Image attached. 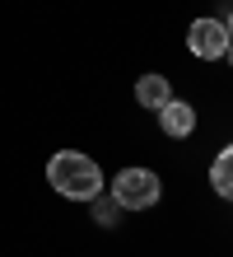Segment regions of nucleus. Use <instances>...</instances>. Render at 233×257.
Here are the masks:
<instances>
[{
	"mask_svg": "<svg viewBox=\"0 0 233 257\" xmlns=\"http://www.w3.org/2000/svg\"><path fill=\"white\" fill-rule=\"evenodd\" d=\"M159 196H163V183L154 169H121L112 178V201L121 210H149Z\"/></svg>",
	"mask_w": 233,
	"mask_h": 257,
	"instance_id": "f03ea898",
	"label": "nucleus"
},
{
	"mask_svg": "<svg viewBox=\"0 0 233 257\" xmlns=\"http://www.w3.org/2000/svg\"><path fill=\"white\" fill-rule=\"evenodd\" d=\"M159 122H163V131L173 136V141H182V136H191V131H196V112H191V103L168 98L163 108H159Z\"/></svg>",
	"mask_w": 233,
	"mask_h": 257,
	"instance_id": "20e7f679",
	"label": "nucleus"
},
{
	"mask_svg": "<svg viewBox=\"0 0 233 257\" xmlns=\"http://www.w3.org/2000/svg\"><path fill=\"white\" fill-rule=\"evenodd\" d=\"M135 98H140V108H154L159 112L168 98H173V84L163 80V75H140V84H135Z\"/></svg>",
	"mask_w": 233,
	"mask_h": 257,
	"instance_id": "39448f33",
	"label": "nucleus"
},
{
	"mask_svg": "<svg viewBox=\"0 0 233 257\" xmlns=\"http://www.w3.org/2000/svg\"><path fill=\"white\" fill-rule=\"evenodd\" d=\"M89 201H93V224H103V229H112V224H117V215H121V206L112 201V192H98V196H89Z\"/></svg>",
	"mask_w": 233,
	"mask_h": 257,
	"instance_id": "0eeeda50",
	"label": "nucleus"
},
{
	"mask_svg": "<svg viewBox=\"0 0 233 257\" xmlns=\"http://www.w3.org/2000/svg\"><path fill=\"white\" fill-rule=\"evenodd\" d=\"M219 61H228V66H233V42H228V47H224V56H219Z\"/></svg>",
	"mask_w": 233,
	"mask_h": 257,
	"instance_id": "1a4fd4ad",
	"label": "nucleus"
},
{
	"mask_svg": "<svg viewBox=\"0 0 233 257\" xmlns=\"http://www.w3.org/2000/svg\"><path fill=\"white\" fill-rule=\"evenodd\" d=\"M47 183L61 196H70V201H89V196L103 192V169L84 150H56L52 164H47Z\"/></svg>",
	"mask_w": 233,
	"mask_h": 257,
	"instance_id": "f257e3e1",
	"label": "nucleus"
},
{
	"mask_svg": "<svg viewBox=\"0 0 233 257\" xmlns=\"http://www.w3.org/2000/svg\"><path fill=\"white\" fill-rule=\"evenodd\" d=\"M186 47L200 61H219L224 47H228V33H224V19H196L186 28Z\"/></svg>",
	"mask_w": 233,
	"mask_h": 257,
	"instance_id": "7ed1b4c3",
	"label": "nucleus"
},
{
	"mask_svg": "<svg viewBox=\"0 0 233 257\" xmlns=\"http://www.w3.org/2000/svg\"><path fill=\"white\" fill-rule=\"evenodd\" d=\"M210 187L224 196V201H233V145H224L219 155H214L210 164Z\"/></svg>",
	"mask_w": 233,
	"mask_h": 257,
	"instance_id": "423d86ee",
	"label": "nucleus"
},
{
	"mask_svg": "<svg viewBox=\"0 0 233 257\" xmlns=\"http://www.w3.org/2000/svg\"><path fill=\"white\" fill-rule=\"evenodd\" d=\"M224 33H228V42H233V10H228V19H224Z\"/></svg>",
	"mask_w": 233,
	"mask_h": 257,
	"instance_id": "6e6552de",
	"label": "nucleus"
}]
</instances>
